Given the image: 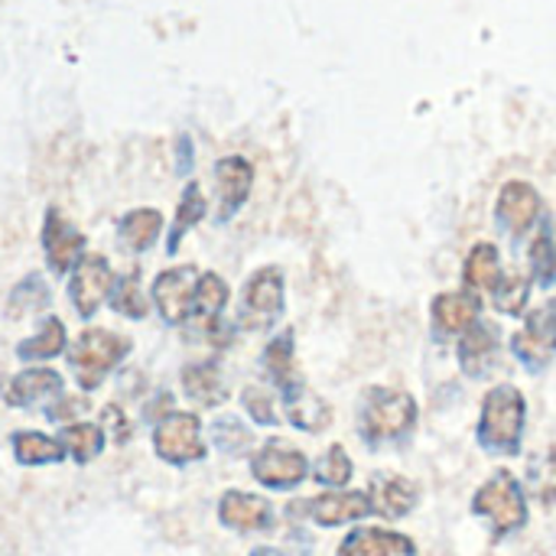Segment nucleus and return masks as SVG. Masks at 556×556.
<instances>
[{
    "instance_id": "obj_31",
    "label": "nucleus",
    "mask_w": 556,
    "mask_h": 556,
    "mask_svg": "<svg viewBox=\"0 0 556 556\" xmlns=\"http://www.w3.org/2000/svg\"><path fill=\"white\" fill-rule=\"evenodd\" d=\"M531 280L541 287H556L554 222H544L531 241Z\"/></svg>"
},
{
    "instance_id": "obj_25",
    "label": "nucleus",
    "mask_w": 556,
    "mask_h": 556,
    "mask_svg": "<svg viewBox=\"0 0 556 556\" xmlns=\"http://www.w3.org/2000/svg\"><path fill=\"white\" fill-rule=\"evenodd\" d=\"M163 235V215L156 208H134L121 218L117 225V238L127 251L143 254L156 244V238Z\"/></svg>"
},
{
    "instance_id": "obj_13",
    "label": "nucleus",
    "mask_w": 556,
    "mask_h": 556,
    "mask_svg": "<svg viewBox=\"0 0 556 556\" xmlns=\"http://www.w3.org/2000/svg\"><path fill=\"white\" fill-rule=\"evenodd\" d=\"M541 208H544V202H541L538 189H534L531 182H525V179H511V182H505V189L498 192V208H495V215H498V225H502L515 241H521V238H528V235L534 231V225L541 222Z\"/></svg>"
},
{
    "instance_id": "obj_2",
    "label": "nucleus",
    "mask_w": 556,
    "mask_h": 556,
    "mask_svg": "<svg viewBox=\"0 0 556 556\" xmlns=\"http://www.w3.org/2000/svg\"><path fill=\"white\" fill-rule=\"evenodd\" d=\"M417 427V401L407 391L371 388L358 404V433L368 446L401 443Z\"/></svg>"
},
{
    "instance_id": "obj_17",
    "label": "nucleus",
    "mask_w": 556,
    "mask_h": 556,
    "mask_svg": "<svg viewBox=\"0 0 556 556\" xmlns=\"http://www.w3.org/2000/svg\"><path fill=\"white\" fill-rule=\"evenodd\" d=\"M502 352V332L498 326L492 323H476L456 345V355H459V365L469 378H482L492 371V362L498 358Z\"/></svg>"
},
{
    "instance_id": "obj_5",
    "label": "nucleus",
    "mask_w": 556,
    "mask_h": 556,
    "mask_svg": "<svg viewBox=\"0 0 556 556\" xmlns=\"http://www.w3.org/2000/svg\"><path fill=\"white\" fill-rule=\"evenodd\" d=\"M287 290H283V270L280 267H261L248 277L238 303V326L248 332H264L283 316Z\"/></svg>"
},
{
    "instance_id": "obj_10",
    "label": "nucleus",
    "mask_w": 556,
    "mask_h": 556,
    "mask_svg": "<svg viewBox=\"0 0 556 556\" xmlns=\"http://www.w3.org/2000/svg\"><path fill=\"white\" fill-rule=\"evenodd\" d=\"M199 280H202V270L192 267V264L169 267V270L156 274V280H153V303H156V313L163 316V323H169V326L189 323Z\"/></svg>"
},
{
    "instance_id": "obj_16",
    "label": "nucleus",
    "mask_w": 556,
    "mask_h": 556,
    "mask_svg": "<svg viewBox=\"0 0 556 556\" xmlns=\"http://www.w3.org/2000/svg\"><path fill=\"white\" fill-rule=\"evenodd\" d=\"M218 518L225 528L241 531V534H257V531L274 528L270 502L261 495H248V492H225L218 502Z\"/></svg>"
},
{
    "instance_id": "obj_3",
    "label": "nucleus",
    "mask_w": 556,
    "mask_h": 556,
    "mask_svg": "<svg viewBox=\"0 0 556 556\" xmlns=\"http://www.w3.org/2000/svg\"><path fill=\"white\" fill-rule=\"evenodd\" d=\"M130 339L111 332V329H85L72 349H68V365L75 371V381L81 391L101 388V381L130 355Z\"/></svg>"
},
{
    "instance_id": "obj_22",
    "label": "nucleus",
    "mask_w": 556,
    "mask_h": 556,
    "mask_svg": "<svg viewBox=\"0 0 556 556\" xmlns=\"http://www.w3.org/2000/svg\"><path fill=\"white\" fill-rule=\"evenodd\" d=\"M228 283L218 274H202L199 287H195V300H192V313L189 323H195L202 332H212L222 319V309L228 306Z\"/></svg>"
},
{
    "instance_id": "obj_9",
    "label": "nucleus",
    "mask_w": 556,
    "mask_h": 556,
    "mask_svg": "<svg viewBox=\"0 0 556 556\" xmlns=\"http://www.w3.org/2000/svg\"><path fill=\"white\" fill-rule=\"evenodd\" d=\"M114 270L108 264V257L101 254H85L75 270H72V280H68V300L75 303V313L81 319H91L108 300H111V290H114Z\"/></svg>"
},
{
    "instance_id": "obj_35",
    "label": "nucleus",
    "mask_w": 556,
    "mask_h": 556,
    "mask_svg": "<svg viewBox=\"0 0 556 556\" xmlns=\"http://www.w3.org/2000/svg\"><path fill=\"white\" fill-rule=\"evenodd\" d=\"M212 443H215L222 453L238 456V453H244L254 440H251V430H248L238 417H218V420L212 424Z\"/></svg>"
},
{
    "instance_id": "obj_15",
    "label": "nucleus",
    "mask_w": 556,
    "mask_h": 556,
    "mask_svg": "<svg viewBox=\"0 0 556 556\" xmlns=\"http://www.w3.org/2000/svg\"><path fill=\"white\" fill-rule=\"evenodd\" d=\"M254 166L244 156H225L215 163V189H218V222H228L251 195Z\"/></svg>"
},
{
    "instance_id": "obj_34",
    "label": "nucleus",
    "mask_w": 556,
    "mask_h": 556,
    "mask_svg": "<svg viewBox=\"0 0 556 556\" xmlns=\"http://www.w3.org/2000/svg\"><path fill=\"white\" fill-rule=\"evenodd\" d=\"M49 287L42 283V277L39 274H33V277H26L16 290H13V296H10V316L16 319V316H23V313H39V309H46L49 306Z\"/></svg>"
},
{
    "instance_id": "obj_7",
    "label": "nucleus",
    "mask_w": 556,
    "mask_h": 556,
    "mask_svg": "<svg viewBox=\"0 0 556 556\" xmlns=\"http://www.w3.org/2000/svg\"><path fill=\"white\" fill-rule=\"evenodd\" d=\"M511 352L528 371H547L556 358V296L538 306L525 329L511 336Z\"/></svg>"
},
{
    "instance_id": "obj_21",
    "label": "nucleus",
    "mask_w": 556,
    "mask_h": 556,
    "mask_svg": "<svg viewBox=\"0 0 556 556\" xmlns=\"http://www.w3.org/2000/svg\"><path fill=\"white\" fill-rule=\"evenodd\" d=\"M463 280L472 293H495L505 283V267H502L498 248L495 244H476L466 257Z\"/></svg>"
},
{
    "instance_id": "obj_8",
    "label": "nucleus",
    "mask_w": 556,
    "mask_h": 556,
    "mask_svg": "<svg viewBox=\"0 0 556 556\" xmlns=\"http://www.w3.org/2000/svg\"><path fill=\"white\" fill-rule=\"evenodd\" d=\"M251 476L264 485V489H274V492H290L296 489L306 476H309V459L287 446L283 440H270L264 443L254 459H251Z\"/></svg>"
},
{
    "instance_id": "obj_11",
    "label": "nucleus",
    "mask_w": 556,
    "mask_h": 556,
    "mask_svg": "<svg viewBox=\"0 0 556 556\" xmlns=\"http://www.w3.org/2000/svg\"><path fill=\"white\" fill-rule=\"evenodd\" d=\"M479 319H482V296L472 290L440 293L430 306V326H433L437 342L463 339Z\"/></svg>"
},
{
    "instance_id": "obj_18",
    "label": "nucleus",
    "mask_w": 556,
    "mask_h": 556,
    "mask_svg": "<svg viewBox=\"0 0 556 556\" xmlns=\"http://www.w3.org/2000/svg\"><path fill=\"white\" fill-rule=\"evenodd\" d=\"M62 375L52 371V368H23L20 375L10 378L7 391H3V401L10 407H33V404H42V401H52V397H62Z\"/></svg>"
},
{
    "instance_id": "obj_24",
    "label": "nucleus",
    "mask_w": 556,
    "mask_h": 556,
    "mask_svg": "<svg viewBox=\"0 0 556 556\" xmlns=\"http://www.w3.org/2000/svg\"><path fill=\"white\" fill-rule=\"evenodd\" d=\"M283 407H287L290 424L300 427V430H306V433H319V430H326L329 420H332L329 404L319 401L306 384H296L293 391H287V394H283Z\"/></svg>"
},
{
    "instance_id": "obj_26",
    "label": "nucleus",
    "mask_w": 556,
    "mask_h": 556,
    "mask_svg": "<svg viewBox=\"0 0 556 556\" xmlns=\"http://www.w3.org/2000/svg\"><path fill=\"white\" fill-rule=\"evenodd\" d=\"M65 342H68V336H65L62 319L49 316V319H42V326L36 329V336L23 339L16 345V358L26 362V365L29 362H49V358H55V355L65 352Z\"/></svg>"
},
{
    "instance_id": "obj_37",
    "label": "nucleus",
    "mask_w": 556,
    "mask_h": 556,
    "mask_svg": "<svg viewBox=\"0 0 556 556\" xmlns=\"http://www.w3.org/2000/svg\"><path fill=\"white\" fill-rule=\"evenodd\" d=\"M241 404H244V410L251 414V420H254V424H261V427H274V424H280L270 391H264V388H254V384H251V388H244Z\"/></svg>"
},
{
    "instance_id": "obj_20",
    "label": "nucleus",
    "mask_w": 556,
    "mask_h": 556,
    "mask_svg": "<svg viewBox=\"0 0 556 556\" xmlns=\"http://www.w3.org/2000/svg\"><path fill=\"white\" fill-rule=\"evenodd\" d=\"M371 508L384 518H404L417 508V485L404 476L381 472L371 479Z\"/></svg>"
},
{
    "instance_id": "obj_32",
    "label": "nucleus",
    "mask_w": 556,
    "mask_h": 556,
    "mask_svg": "<svg viewBox=\"0 0 556 556\" xmlns=\"http://www.w3.org/2000/svg\"><path fill=\"white\" fill-rule=\"evenodd\" d=\"M121 316H130V319H143L147 316V296H143V287H140V274L130 270L127 277L114 280V290H111V300H108Z\"/></svg>"
},
{
    "instance_id": "obj_23",
    "label": "nucleus",
    "mask_w": 556,
    "mask_h": 556,
    "mask_svg": "<svg viewBox=\"0 0 556 556\" xmlns=\"http://www.w3.org/2000/svg\"><path fill=\"white\" fill-rule=\"evenodd\" d=\"M261 362H264V371H267V378L274 381V388L280 394H287L296 384H303L300 375H296V365H293V329H283L280 336H274L267 342Z\"/></svg>"
},
{
    "instance_id": "obj_38",
    "label": "nucleus",
    "mask_w": 556,
    "mask_h": 556,
    "mask_svg": "<svg viewBox=\"0 0 556 556\" xmlns=\"http://www.w3.org/2000/svg\"><path fill=\"white\" fill-rule=\"evenodd\" d=\"M251 556H283V554H280L277 547H257Z\"/></svg>"
},
{
    "instance_id": "obj_6",
    "label": "nucleus",
    "mask_w": 556,
    "mask_h": 556,
    "mask_svg": "<svg viewBox=\"0 0 556 556\" xmlns=\"http://www.w3.org/2000/svg\"><path fill=\"white\" fill-rule=\"evenodd\" d=\"M153 450L163 463L169 466H189L205 459V440H202V420L195 414L173 410L160 417L153 430Z\"/></svg>"
},
{
    "instance_id": "obj_28",
    "label": "nucleus",
    "mask_w": 556,
    "mask_h": 556,
    "mask_svg": "<svg viewBox=\"0 0 556 556\" xmlns=\"http://www.w3.org/2000/svg\"><path fill=\"white\" fill-rule=\"evenodd\" d=\"M13 456L16 463L23 466H49V463H62L65 459V446L46 433H36V430H23V433H13Z\"/></svg>"
},
{
    "instance_id": "obj_4",
    "label": "nucleus",
    "mask_w": 556,
    "mask_h": 556,
    "mask_svg": "<svg viewBox=\"0 0 556 556\" xmlns=\"http://www.w3.org/2000/svg\"><path fill=\"white\" fill-rule=\"evenodd\" d=\"M472 511L489 521L495 538H508L528 525V495L521 482L508 472L498 469L472 498Z\"/></svg>"
},
{
    "instance_id": "obj_33",
    "label": "nucleus",
    "mask_w": 556,
    "mask_h": 556,
    "mask_svg": "<svg viewBox=\"0 0 556 556\" xmlns=\"http://www.w3.org/2000/svg\"><path fill=\"white\" fill-rule=\"evenodd\" d=\"M352 472H355V469H352V459H349L345 446H339V443H332V446L319 456V463H316V469H313L316 482H319V485H329V489L349 485Z\"/></svg>"
},
{
    "instance_id": "obj_36",
    "label": "nucleus",
    "mask_w": 556,
    "mask_h": 556,
    "mask_svg": "<svg viewBox=\"0 0 556 556\" xmlns=\"http://www.w3.org/2000/svg\"><path fill=\"white\" fill-rule=\"evenodd\" d=\"M495 309L505 316H525L528 300H531V280L525 277H505V283L492 293Z\"/></svg>"
},
{
    "instance_id": "obj_14",
    "label": "nucleus",
    "mask_w": 556,
    "mask_h": 556,
    "mask_svg": "<svg viewBox=\"0 0 556 556\" xmlns=\"http://www.w3.org/2000/svg\"><path fill=\"white\" fill-rule=\"evenodd\" d=\"M42 248L52 274H68L85 257V235L59 208H49L42 222Z\"/></svg>"
},
{
    "instance_id": "obj_12",
    "label": "nucleus",
    "mask_w": 556,
    "mask_h": 556,
    "mask_svg": "<svg viewBox=\"0 0 556 556\" xmlns=\"http://www.w3.org/2000/svg\"><path fill=\"white\" fill-rule=\"evenodd\" d=\"M290 511H303L319 528H342V525H352V521H362V518L375 515L368 492H342V489L323 492V495L303 502L300 508L293 505Z\"/></svg>"
},
{
    "instance_id": "obj_29",
    "label": "nucleus",
    "mask_w": 556,
    "mask_h": 556,
    "mask_svg": "<svg viewBox=\"0 0 556 556\" xmlns=\"http://www.w3.org/2000/svg\"><path fill=\"white\" fill-rule=\"evenodd\" d=\"M205 208H208V205H205V195H202L199 182H186L182 199H179V208H176L173 231H169V238H166V251H169V254H176V251H179V241L186 238V231L195 228V225L205 218Z\"/></svg>"
},
{
    "instance_id": "obj_19",
    "label": "nucleus",
    "mask_w": 556,
    "mask_h": 556,
    "mask_svg": "<svg viewBox=\"0 0 556 556\" xmlns=\"http://www.w3.org/2000/svg\"><path fill=\"white\" fill-rule=\"evenodd\" d=\"M339 556H417V547L410 538L384 528H358L342 544Z\"/></svg>"
},
{
    "instance_id": "obj_27",
    "label": "nucleus",
    "mask_w": 556,
    "mask_h": 556,
    "mask_svg": "<svg viewBox=\"0 0 556 556\" xmlns=\"http://www.w3.org/2000/svg\"><path fill=\"white\" fill-rule=\"evenodd\" d=\"M182 391H186V397L195 401L199 407H218V404L228 397L225 381H222V371H218L215 365H205V362L189 365V368L182 371Z\"/></svg>"
},
{
    "instance_id": "obj_1",
    "label": "nucleus",
    "mask_w": 556,
    "mask_h": 556,
    "mask_svg": "<svg viewBox=\"0 0 556 556\" xmlns=\"http://www.w3.org/2000/svg\"><path fill=\"white\" fill-rule=\"evenodd\" d=\"M525 427H528L525 394L515 384L492 388L482 401V417L476 430L479 446L495 456H518L525 443Z\"/></svg>"
},
{
    "instance_id": "obj_30",
    "label": "nucleus",
    "mask_w": 556,
    "mask_h": 556,
    "mask_svg": "<svg viewBox=\"0 0 556 556\" xmlns=\"http://www.w3.org/2000/svg\"><path fill=\"white\" fill-rule=\"evenodd\" d=\"M59 443L65 446V453L75 459V463H91L94 456H101L104 450V427L98 424H72L59 433Z\"/></svg>"
}]
</instances>
